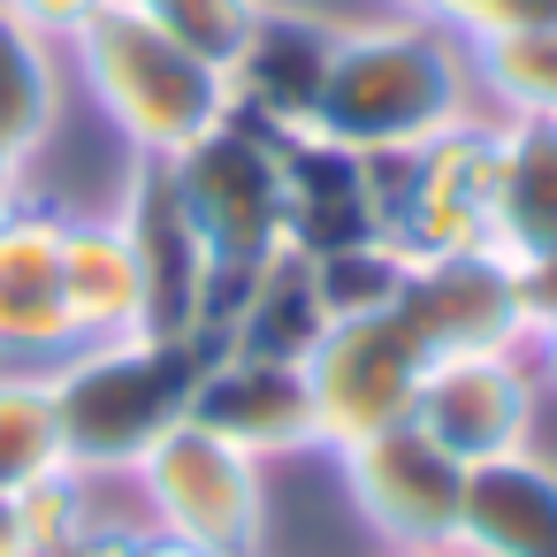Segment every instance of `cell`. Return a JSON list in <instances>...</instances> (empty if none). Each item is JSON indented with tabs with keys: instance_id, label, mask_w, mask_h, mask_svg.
Returning a JSON list of instances; mask_svg holds the SVG:
<instances>
[{
	"instance_id": "cell-21",
	"label": "cell",
	"mask_w": 557,
	"mask_h": 557,
	"mask_svg": "<svg viewBox=\"0 0 557 557\" xmlns=\"http://www.w3.org/2000/svg\"><path fill=\"white\" fill-rule=\"evenodd\" d=\"M62 420L47 367H0V496H24L47 473H62Z\"/></svg>"
},
{
	"instance_id": "cell-24",
	"label": "cell",
	"mask_w": 557,
	"mask_h": 557,
	"mask_svg": "<svg viewBox=\"0 0 557 557\" xmlns=\"http://www.w3.org/2000/svg\"><path fill=\"white\" fill-rule=\"evenodd\" d=\"M131 9H138V16H153L169 39H184L199 62L230 70V62H237V47L252 39V24H260L268 0H131Z\"/></svg>"
},
{
	"instance_id": "cell-23",
	"label": "cell",
	"mask_w": 557,
	"mask_h": 557,
	"mask_svg": "<svg viewBox=\"0 0 557 557\" xmlns=\"http://www.w3.org/2000/svg\"><path fill=\"white\" fill-rule=\"evenodd\" d=\"M313 275H321V306H329V321H374V313H389V306L405 298L412 260H405L389 237H367V245L321 252Z\"/></svg>"
},
{
	"instance_id": "cell-13",
	"label": "cell",
	"mask_w": 557,
	"mask_h": 557,
	"mask_svg": "<svg viewBox=\"0 0 557 557\" xmlns=\"http://www.w3.org/2000/svg\"><path fill=\"white\" fill-rule=\"evenodd\" d=\"M428 359L443 351H496L527 336V298H519V268L504 252H458V260H412L405 298L389 306Z\"/></svg>"
},
{
	"instance_id": "cell-19",
	"label": "cell",
	"mask_w": 557,
	"mask_h": 557,
	"mask_svg": "<svg viewBox=\"0 0 557 557\" xmlns=\"http://www.w3.org/2000/svg\"><path fill=\"white\" fill-rule=\"evenodd\" d=\"M329 336V306H321V275L306 252H275L245 290L237 306L222 313V351H252V359H283V367H306L313 344Z\"/></svg>"
},
{
	"instance_id": "cell-4",
	"label": "cell",
	"mask_w": 557,
	"mask_h": 557,
	"mask_svg": "<svg viewBox=\"0 0 557 557\" xmlns=\"http://www.w3.org/2000/svg\"><path fill=\"white\" fill-rule=\"evenodd\" d=\"M169 176L214 252V336H222L237 290L283 252V138L245 115H222L199 146L169 161Z\"/></svg>"
},
{
	"instance_id": "cell-20",
	"label": "cell",
	"mask_w": 557,
	"mask_h": 557,
	"mask_svg": "<svg viewBox=\"0 0 557 557\" xmlns=\"http://www.w3.org/2000/svg\"><path fill=\"white\" fill-rule=\"evenodd\" d=\"M70 108V62L54 39H39L9 0H0V146L24 169L39 161V146L62 131Z\"/></svg>"
},
{
	"instance_id": "cell-8",
	"label": "cell",
	"mask_w": 557,
	"mask_h": 557,
	"mask_svg": "<svg viewBox=\"0 0 557 557\" xmlns=\"http://www.w3.org/2000/svg\"><path fill=\"white\" fill-rule=\"evenodd\" d=\"M420 374H428V344H420L397 313L329 321V336H321L313 359H306L321 450H344V443H359V435H382V428L412 420Z\"/></svg>"
},
{
	"instance_id": "cell-12",
	"label": "cell",
	"mask_w": 557,
	"mask_h": 557,
	"mask_svg": "<svg viewBox=\"0 0 557 557\" xmlns=\"http://www.w3.org/2000/svg\"><path fill=\"white\" fill-rule=\"evenodd\" d=\"M329 54H336V16L268 0L260 24H252V39L222 70L230 115H245V123H260L275 138L313 131V108H321V85H329Z\"/></svg>"
},
{
	"instance_id": "cell-3",
	"label": "cell",
	"mask_w": 557,
	"mask_h": 557,
	"mask_svg": "<svg viewBox=\"0 0 557 557\" xmlns=\"http://www.w3.org/2000/svg\"><path fill=\"white\" fill-rule=\"evenodd\" d=\"M62 62L77 70L85 100L115 123V138L131 146V161H176L184 146H199L222 115H230V85L214 62H199L184 39H169L153 16H138L131 0L100 9Z\"/></svg>"
},
{
	"instance_id": "cell-29",
	"label": "cell",
	"mask_w": 557,
	"mask_h": 557,
	"mask_svg": "<svg viewBox=\"0 0 557 557\" xmlns=\"http://www.w3.org/2000/svg\"><path fill=\"white\" fill-rule=\"evenodd\" d=\"M389 557H466V549H389Z\"/></svg>"
},
{
	"instance_id": "cell-26",
	"label": "cell",
	"mask_w": 557,
	"mask_h": 557,
	"mask_svg": "<svg viewBox=\"0 0 557 557\" xmlns=\"http://www.w3.org/2000/svg\"><path fill=\"white\" fill-rule=\"evenodd\" d=\"M9 9H16V16H24V24H32L39 39L70 47V39H77V32H85V24H92L100 9H115V0H9Z\"/></svg>"
},
{
	"instance_id": "cell-6",
	"label": "cell",
	"mask_w": 557,
	"mask_h": 557,
	"mask_svg": "<svg viewBox=\"0 0 557 557\" xmlns=\"http://www.w3.org/2000/svg\"><path fill=\"white\" fill-rule=\"evenodd\" d=\"M131 488L146 504V527L184 542V549L260 557V542H268V473H260V458H245L237 443H222L199 420L169 428L131 466Z\"/></svg>"
},
{
	"instance_id": "cell-5",
	"label": "cell",
	"mask_w": 557,
	"mask_h": 557,
	"mask_svg": "<svg viewBox=\"0 0 557 557\" xmlns=\"http://www.w3.org/2000/svg\"><path fill=\"white\" fill-rule=\"evenodd\" d=\"M382 237L405 260L496 252V115H473L412 153H367Z\"/></svg>"
},
{
	"instance_id": "cell-11",
	"label": "cell",
	"mask_w": 557,
	"mask_h": 557,
	"mask_svg": "<svg viewBox=\"0 0 557 557\" xmlns=\"http://www.w3.org/2000/svg\"><path fill=\"white\" fill-rule=\"evenodd\" d=\"M62 222L70 214L32 184L0 199V367H54L77 351L62 306Z\"/></svg>"
},
{
	"instance_id": "cell-9",
	"label": "cell",
	"mask_w": 557,
	"mask_h": 557,
	"mask_svg": "<svg viewBox=\"0 0 557 557\" xmlns=\"http://www.w3.org/2000/svg\"><path fill=\"white\" fill-rule=\"evenodd\" d=\"M138 290H146V336H207L214 344V252L169 176V161H131L123 207H115Z\"/></svg>"
},
{
	"instance_id": "cell-27",
	"label": "cell",
	"mask_w": 557,
	"mask_h": 557,
	"mask_svg": "<svg viewBox=\"0 0 557 557\" xmlns=\"http://www.w3.org/2000/svg\"><path fill=\"white\" fill-rule=\"evenodd\" d=\"M519 351H527V367H534V382H542V397H557V306H542V313L527 321V336H519Z\"/></svg>"
},
{
	"instance_id": "cell-10",
	"label": "cell",
	"mask_w": 557,
	"mask_h": 557,
	"mask_svg": "<svg viewBox=\"0 0 557 557\" xmlns=\"http://www.w3.org/2000/svg\"><path fill=\"white\" fill-rule=\"evenodd\" d=\"M534 412H542V382L519 344L443 351V359H428L420 397H412V428H428L458 466L534 450Z\"/></svg>"
},
{
	"instance_id": "cell-22",
	"label": "cell",
	"mask_w": 557,
	"mask_h": 557,
	"mask_svg": "<svg viewBox=\"0 0 557 557\" xmlns=\"http://www.w3.org/2000/svg\"><path fill=\"white\" fill-rule=\"evenodd\" d=\"M473 77H481V108L488 115H542L557 123V24H527L504 39L473 47Z\"/></svg>"
},
{
	"instance_id": "cell-15",
	"label": "cell",
	"mask_w": 557,
	"mask_h": 557,
	"mask_svg": "<svg viewBox=\"0 0 557 557\" xmlns=\"http://www.w3.org/2000/svg\"><path fill=\"white\" fill-rule=\"evenodd\" d=\"M367 237H382L374 161L321 131H290L283 138V245L321 260V252H344Z\"/></svg>"
},
{
	"instance_id": "cell-7",
	"label": "cell",
	"mask_w": 557,
	"mask_h": 557,
	"mask_svg": "<svg viewBox=\"0 0 557 557\" xmlns=\"http://www.w3.org/2000/svg\"><path fill=\"white\" fill-rule=\"evenodd\" d=\"M344 473V496L359 511L367 534H382L389 549H458V511H466V466L412 420L359 435L344 450H329Z\"/></svg>"
},
{
	"instance_id": "cell-18",
	"label": "cell",
	"mask_w": 557,
	"mask_h": 557,
	"mask_svg": "<svg viewBox=\"0 0 557 557\" xmlns=\"http://www.w3.org/2000/svg\"><path fill=\"white\" fill-rule=\"evenodd\" d=\"M496 252L511 268L557 260V123L496 115Z\"/></svg>"
},
{
	"instance_id": "cell-16",
	"label": "cell",
	"mask_w": 557,
	"mask_h": 557,
	"mask_svg": "<svg viewBox=\"0 0 557 557\" xmlns=\"http://www.w3.org/2000/svg\"><path fill=\"white\" fill-rule=\"evenodd\" d=\"M458 549L466 557H557V466L542 450L466 466Z\"/></svg>"
},
{
	"instance_id": "cell-2",
	"label": "cell",
	"mask_w": 557,
	"mask_h": 557,
	"mask_svg": "<svg viewBox=\"0 0 557 557\" xmlns=\"http://www.w3.org/2000/svg\"><path fill=\"white\" fill-rule=\"evenodd\" d=\"M222 344L207 336H115V344H77L47 367L54 420H62V458L85 473H131L169 428L191 420V389Z\"/></svg>"
},
{
	"instance_id": "cell-25",
	"label": "cell",
	"mask_w": 557,
	"mask_h": 557,
	"mask_svg": "<svg viewBox=\"0 0 557 557\" xmlns=\"http://www.w3.org/2000/svg\"><path fill=\"white\" fill-rule=\"evenodd\" d=\"M389 9L443 24V32L466 39V47L504 39V32H527V24H557V0H389Z\"/></svg>"
},
{
	"instance_id": "cell-28",
	"label": "cell",
	"mask_w": 557,
	"mask_h": 557,
	"mask_svg": "<svg viewBox=\"0 0 557 557\" xmlns=\"http://www.w3.org/2000/svg\"><path fill=\"white\" fill-rule=\"evenodd\" d=\"M0 557H39L32 519H24V496H0Z\"/></svg>"
},
{
	"instance_id": "cell-17",
	"label": "cell",
	"mask_w": 557,
	"mask_h": 557,
	"mask_svg": "<svg viewBox=\"0 0 557 557\" xmlns=\"http://www.w3.org/2000/svg\"><path fill=\"white\" fill-rule=\"evenodd\" d=\"M62 306L77 344H115L146 329V290H138V260L115 214H70L62 222Z\"/></svg>"
},
{
	"instance_id": "cell-14",
	"label": "cell",
	"mask_w": 557,
	"mask_h": 557,
	"mask_svg": "<svg viewBox=\"0 0 557 557\" xmlns=\"http://www.w3.org/2000/svg\"><path fill=\"white\" fill-rule=\"evenodd\" d=\"M191 420L214 428L222 443H237L245 458H298V450H321V428H313V389H306V367H283V359H252V351H214L199 389H191Z\"/></svg>"
},
{
	"instance_id": "cell-1",
	"label": "cell",
	"mask_w": 557,
	"mask_h": 557,
	"mask_svg": "<svg viewBox=\"0 0 557 557\" xmlns=\"http://www.w3.org/2000/svg\"><path fill=\"white\" fill-rule=\"evenodd\" d=\"M488 115L473 47L450 39L428 16L382 9V16H336L329 85L313 108V131L351 153H412L458 123Z\"/></svg>"
}]
</instances>
